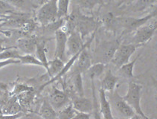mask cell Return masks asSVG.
I'll return each instance as SVG.
<instances>
[{"label":"cell","mask_w":157,"mask_h":119,"mask_svg":"<svg viewBox=\"0 0 157 119\" xmlns=\"http://www.w3.org/2000/svg\"><path fill=\"white\" fill-rule=\"evenodd\" d=\"M142 86L140 83L135 81H130L127 86V92L123 98V99L131 106V108L135 112V113L144 117L149 118L143 112L141 106V100H142Z\"/></svg>","instance_id":"cell-1"},{"label":"cell","mask_w":157,"mask_h":119,"mask_svg":"<svg viewBox=\"0 0 157 119\" xmlns=\"http://www.w3.org/2000/svg\"><path fill=\"white\" fill-rule=\"evenodd\" d=\"M156 17H153L133 31L130 43L136 45L138 48L142 47L152 39L156 31Z\"/></svg>","instance_id":"cell-2"},{"label":"cell","mask_w":157,"mask_h":119,"mask_svg":"<svg viewBox=\"0 0 157 119\" xmlns=\"http://www.w3.org/2000/svg\"><path fill=\"white\" fill-rule=\"evenodd\" d=\"M57 0H47V2L36 10V21L42 25H52L57 20Z\"/></svg>","instance_id":"cell-3"},{"label":"cell","mask_w":157,"mask_h":119,"mask_svg":"<svg viewBox=\"0 0 157 119\" xmlns=\"http://www.w3.org/2000/svg\"><path fill=\"white\" fill-rule=\"evenodd\" d=\"M156 10L144 17H116V24H118L123 28V34H130L135 31L138 28L145 24L153 17H156Z\"/></svg>","instance_id":"cell-4"},{"label":"cell","mask_w":157,"mask_h":119,"mask_svg":"<svg viewBox=\"0 0 157 119\" xmlns=\"http://www.w3.org/2000/svg\"><path fill=\"white\" fill-rule=\"evenodd\" d=\"M95 36V31L92 33L91 36L90 37L86 43H83V38L81 37L79 33L77 31H72L68 34L67 42H66V51L68 54L71 56L81 52L84 48H88L92 42L93 41Z\"/></svg>","instance_id":"cell-5"},{"label":"cell","mask_w":157,"mask_h":119,"mask_svg":"<svg viewBox=\"0 0 157 119\" xmlns=\"http://www.w3.org/2000/svg\"><path fill=\"white\" fill-rule=\"evenodd\" d=\"M137 48L138 47L136 45L130 43L119 44L117 47L110 62L118 69L124 64L130 61V57Z\"/></svg>","instance_id":"cell-6"},{"label":"cell","mask_w":157,"mask_h":119,"mask_svg":"<svg viewBox=\"0 0 157 119\" xmlns=\"http://www.w3.org/2000/svg\"><path fill=\"white\" fill-rule=\"evenodd\" d=\"M96 29L97 22L95 18L81 13L79 18H78V22H77L75 31L79 33L83 40H84V38L89 36L90 34L96 31Z\"/></svg>","instance_id":"cell-7"},{"label":"cell","mask_w":157,"mask_h":119,"mask_svg":"<svg viewBox=\"0 0 157 119\" xmlns=\"http://www.w3.org/2000/svg\"><path fill=\"white\" fill-rule=\"evenodd\" d=\"M118 45H119V43L116 40V41H106L101 43L100 46L98 47L95 52V54L97 55V59L101 60L99 63L106 64L110 62Z\"/></svg>","instance_id":"cell-8"},{"label":"cell","mask_w":157,"mask_h":119,"mask_svg":"<svg viewBox=\"0 0 157 119\" xmlns=\"http://www.w3.org/2000/svg\"><path fill=\"white\" fill-rule=\"evenodd\" d=\"M69 101V95L65 89H59L55 86H52V89L49 94L48 102L53 106L55 110H59L66 106Z\"/></svg>","instance_id":"cell-9"},{"label":"cell","mask_w":157,"mask_h":119,"mask_svg":"<svg viewBox=\"0 0 157 119\" xmlns=\"http://www.w3.org/2000/svg\"><path fill=\"white\" fill-rule=\"evenodd\" d=\"M68 34L60 29L55 31V57L64 61L66 52V42Z\"/></svg>","instance_id":"cell-10"},{"label":"cell","mask_w":157,"mask_h":119,"mask_svg":"<svg viewBox=\"0 0 157 119\" xmlns=\"http://www.w3.org/2000/svg\"><path fill=\"white\" fill-rule=\"evenodd\" d=\"M92 57L87 51V48H83L79 54L78 59L75 61L76 66L75 68L74 72L84 73L88 71V69L92 65Z\"/></svg>","instance_id":"cell-11"},{"label":"cell","mask_w":157,"mask_h":119,"mask_svg":"<svg viewBox=\"0 0 157 119\" xmlns=\"http://www.w3.org/2000/svg\"><path fill=\"white\" fill-rule=\"evenodd\" d=\"M73 108L78 113H86V114H91L93 111V101L92 100L86 98L84 96L80 97L76 96L72 100Z\"/></svg>","instance_id":"cell-12"},{"label":"cell","mask_w":157,"mask_h":119,"mask_svg":"<svg viewBox=\"0 0 157 119\" xmlns=\"http://www.w3.org/2000/svg\"><path fill=\"white\" fill-rule=\"evenodd\" d=\"M113 101H114L115 108L124 117L130 118L135 114V112L132 109L131 106L123 99V98L118 94V92H115Z\"/></svg>","instance_id":"cell-13"},{"label":"cell","mask_w":157,"mask_h":119,"mask_svg":"<svg viewBox=\"0 0 157 119\" xmlns=\"http://www.w3.org/2000/svg\"><path fill=\"white\" fill-rule=\"evenodd\" d=\"M99 110L103 119H115L112 113L111 106L106 95V92L101 88L99 89Z\"/></svg>","instance_id":"cell-14"},{"label":"cell","mask_w":157,"mask_h":119,"mask_svg":"<svg viewBox=\"0 0 157 119\" xmlns=\"http://www.w3.org/2000/svg\"><path fill=\"white\" fill-rule=\"evenodd\" d=\"M37 42L32 38L21 37L17 40V47L25 55H34L35 53Z\"/></svg>","instance_id":"cell-15"},{"label":"cell","mask_w":157,"mask_h":119,"mask_svg":"<svg viewBox=\"0 0 157 119\" xmlns=\"http://www.w3.org/2000/svg\"><path fill=\"white\" fill-rule=\"evenodd\" d=\"M118 80H119L118 77L113 74L111 70H108L101 80V88L105 92H113L118 84Z\"/></svg>","instance_id":"cell-16"},{"label":"cell","mask_w":157,"mask_h":119,"mask_svg":"<svg viewBox=\"0 0 157 119\" xmlns=\"http://www.w3.org/2000/svg\"><path fill=\"white\" fill-rule=\"evenodd\" d=\"M64 64H65L64 61L57 57H55V59L52 60H48V69L46 70V75L50 79L54 78L60 73V71L63 68Z\"/></svg>","instance_id":"cell-17"},{"label":"cell","mask_w":157,"mask_h":119,"mask_svg":"<svg viewBox=\"0 0 157 119\" xmlns=\"http://www.w3.org/2000/svg\"><path fill=\"white\" fill-rule=\"evenodd\" d=\"M37 114L42 119H57V113L48 101L46 100L42 103Z\"/></svg>","instance_id":"cell-18"},{"label":"cell","mask_w":157,"mask_h":119,"mask_svg":"<svg viewBox=\"0 0 157 119\" xmlns=\"http://www.w3.org/2000/svg\"><path fill=\"white\" fill-rule=\"evenodd\" d=\"M140 55H139L135 59L132 60V61H129L127 63L124 64L121 67L118 68V72L119 75L123 78L126 79H132L135 78V75H134V67L136 63L138 60L139 59Z\"/></svg>","instance_id":"cell-19"},{"label":"cell","mask_w":157,"mask_h":119,"mask_svg":"<svg viewBox=\"0 0 157 119\" xmlns=\"http://www.w3.org/2000/svg\"><path fill=\"white\" fill-rule=\"evenodd\" d=\"M3 114H16V113H21L23 111V108L22 107L18 100L16 96H13L9 101L2 107Z\"/></svg>","instance_id":"cell-20"},{"label":"cell","mask_w":157,"mask_h":119,"mask_svg":"<svg viewBox=\"0 0 157 119\" xmlns=\"http://www.w3.org/2000/svg\"><path fill=\"white\" fill-rule=\"evenodd\" d=\"M47 51L46 48V45H45L44 42L42 43H36V51H35V57L39 60L43 64V68L47 70L48 69V60L47 57Z\"/></svg>","instance_id":"cell-21"},{"label":"cell","mask_w":157,"mask_h":119,"mask_svg":"<svg viewBox=\"0 0 157 119\" xmlns=\"http://www.w3.org/2000/svg\"><path fill=\"white\" fill-rule=\"evenodd\" d=\"M71 82H72V86L75 93L78 94V96L83 97L84 95V90H83L82 73L73 72Z\"/></svg>","instance_id":"cell-22"},{"label":"cell","mask_w":157,"mask_h":119,"mask_svg":"<svg viewBox=\"0 0 157 119\" xmlns=\"http://www.w3.org/2000/svg\"><path fill=\"white\" fill-rule=\"evenodd\" d=\"M105 67L106 64L102 63H95L92 65L87 71L90 79L91 80H95L96 78H99L104 73Z\"/></svg>","instance_id":"cell-23"},{"label":"cell","mask_w":157,"mask_h":119,"mask_svg":"<svg viewBox=\"0 0 157 119\" xmlns=\"http://www.w3.org/2000/svg\"><path fill=\"white\" fill-rule=\"evenodd\" d=\"M19 103H20L22 108H28L31 106L34 98V90L26 91V92L20 93L16 96Z\"/></svg>","instance_id":"cell-24"},{"label":"cell","mask_w":157,"mask_h":119,"mask_svg":"<svg viewBox=\"0 0 157 119\" xmlns=\"http://www.w3.org/2000/svg\"><path fill=\"white\" fill-rule=\"evenodd\" d=\"M156 3V0H136L130 6L131 10L134 12H143L150 7H152Z\"/></svg>","instance_id":"cell-25"},{"label":"cell","mask_w":157,"mask_h":119,"mask_svg":"<svg viewBox=\"0 0 157 119\" xmlns=\"http://www.w3.org/2000/svg\"><path fill=\"white\" fill-rule=\"evenodd\" d=\"M71 0H57V20H63L68 16Z\"/></svg>","instance_id":"cell-26"},{"label":"cell","mask_w":157,"mask_h":119,"mask_svg":"<svg viewBox=\"0 0 157 119\" xmlns=\"http://www.w3.org/2000/svg\"><path fill=\"white\" fill-rule=\"evenodd\" d=\"M19 60H20V64L31 65V66L43 67L42 63L34 55H21L20 58H19Z\"/></svg>","instance_id":"cell-27"},{"label":"cell","mask_w":157,"mask_h":119,"mask_svg":"<svg viewBox=\"0 0 157 119\" xmlns=\"http://www.w3.org/2000/svg\"><path fill=\"white\" fill-rule=\"evenodd\" d=\"M21 54L20 51L16 48H8L0 52V60L14 59L19 60Z\"/></svg>","instance_id":"cell-28"},{"label":"cell","mask_w":157,"mask_h":119,"mask_svg":"<svg viewBox=\"0 0 157 119\" xmlns=\"http://www.w3.org/2000/svg\"><path fill=\"white\" fill-rule=\"evenodd\" d=\"M76 113L77 111L73 108L71 104H70L66 106V107L57 113V119H71Z\"/></svg>","instance_id":"cell-29"},{"label":"cell","mask_w":157,"mask_h":119,"mask_svg":"<svg viewBox=\"0 0 157 119\" xmlns=\"http://www.w3.org/2000/svg\"><path fill=\"white\" fill-rule=\"evenodd\" d=\"M95 80H91V85H92V97H93V119H102L101 115L100 113V110H99V105L98 102V99L95 94V83H94Z\"/></svg>","instance_id":"cell-30"},{"label":"cell","mask_w":157,"mask_h":119,"mask_svg":"<svg viewBox=\"0 0 157 119\" xmlns=\"http://www.w3.org/2000/svg\"><path fill=\"white\" fill-rule=\"evenodd\" d=\"M17 9H25L27 8L29 0H3Z\"/></svg>","instance_id":"cell-31"},{"label":"cell","mask_w":157,"mask_h":119,"mask_svg":"<svg viewBox=\"0 0 157 119\" xmlns=\"http://www.w3.org/2000/svg\"><path fill=\"white\" fill-rule=\"evenodd\" d=\"M99 0H78V4L81 8H85V9L92 10Z\"/></svg>","instance_id":"cell-32"},{"label":"cell","mask_w":157,"mask_h":119,"mask_svg":"<svg viewBox=\"0 0 157 119\" xmlns=\"http://www.w3.org/2000/svg\"><path fill=\"white\" fill-rule=\"evenodd\" d=\"M31 90H33V88L29 86L24 85V84H17L14 87V89H13V91H12V92L10 93V94H11V96H17L18 95V94H20V93L26 92V91H31Z\"/></svg>","instance_id":"cell-33"},{"label":"cell","mask_w":157,"mask_h":119,"mask_svg":"<svg viewBox=\"0 0 157 119\" xmlns=\"http://www.w3.org/2000/svg\"><path fill=\"white\" fill-rule=\"evenodd\" d=\"M13 11H15V8L13 6L3 0H0V15L6 14Z\"/></svg>","instance_id":"cell-34"},{"label":"cell","mask_w":157,"mask_h":119,"mask_svg":"<svg viewBox=\"0 0 157 119\" xmlns=\"http://www.w3.org/2000/svg\"><path fill=\"white\" fill-rule=\"evenodd\" d=\"M20 63L19 60L10 59V60H0V69L6 67V66H10V65H15V64H20Z\"/></svg>","instance_id":"cell-35"},{"label":"cell","mask_w":157,"mask_h":119,"mask_svg":"<svg viewBox=\"0 0 157 119\" xmlns=\"http://www.w3.org/2000/svg\"><path fill=\"white\" fill-rule=\"evenodd\" d=\"M24 114H25L24 112L16 113V114H3L0 116V119H18L20 117H22Z\"/></svg>","instance_id":"cell-36"},{"label":"cell","mask_w":157,"mask_h":119,"mask_svg":"<svg viewBox=\"0 0 157 119\" xmlns=\"http://www.w3.org/2000/svg\"><path fill=\"white\" fill-rule=\"evenodd\" d=\"M90 117H91V115L90 114H86V113H78V112H77L75 116L72 117L71 119H91Z\"/></svg>","instance_id":"cell-37"},{"label":"cell","mask_w":157,"mask_h":119,"mask_svg":"<svg viewBox=\"0 0 157 119\" xmlns=\"http://www.w3.org/2000/svg\"><path fill=\"white\" fill-rule=\"evenodd\" d=\"M136 0H121V1L118 2V6L119 8H122V7H129L130 5L133 4Z\"/></svg>","instance_id":"cell-38"},{"label":"cell","mask_w":157,"mask_h":119,"mask_svg":"<svg viewBox=\"0 0 157 119\" xmlns=\"http://www.w3.org/2000/svg\"><path fill=\"white\" fill-rule=\"evenodd\" d=\"M18 119H37L36 117L34 114H26L25 113L22 117Z\"/></svg>","instance_id":"cell-39"},{"label":"cell","mask_w":157,"mask_h":119,"mask_svg":"<svg viewBox=\"0 0 157 119\" xmlns=\"http://www.w3.org/2000/svg\"><path fill=\"white\" fill-rule=\"evenodd\" d=\"M128 119H150V118H144V117L141 116V115L136 114V113H135L131 118H128Z\"/></svg>","instance_id":"cell-40"},{"label":"cell","mask_w":157,"mask_h":119,"mask_svg":"<svg viewBox=\"0 0 157 119\" xmlns=\"http://www.w3.org/2000/svg\"><path fill=\"white\" fill-rule=\"evenodd\" d=\"M3 115V112H2V106H0V116L1 115Z\"/></svg>","instance_id":"cell-41"},{"label":"cell","mask_w":157,"mask_h":119,"mask_svg":"<svg viewBox=\"0 0 157 119\" xmlns=\"http://www.w3.org/2000/svg\"><path fill=\"white\" fill-rule=\"evenodd\" d=\"M0 44H1V42H0Z\"/></svg>","instance_id":"cell-42"}]
</instances>
